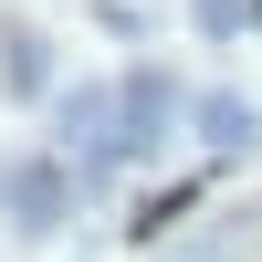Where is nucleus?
Here are the masks:
<instances>
[{
	"instance_id": "7ed1b4c3",
	"label": "nucleus",
	"mask_w": 262,
	"mask_h": 262,
	"mask_svg": "<svg viewBox=\"0 0 262 262\" xmlns=\"http://www.w3.org/2000/svg\"><path fill=\"white\" fill-rule=\"evenodd\" d=\"M11 200H21V221L42 231V221H63V210H74V179H63V168H32V179H21Z\"/></svg>"
},
{
	"instance_id": "f03ea898",
	"label": "nucleus",
	"mask_w": 262,
	"mask_h": 262,
	"mask_svg": "<svg viewBox=\"0 0 262 262\" xmlns=\"http://www.w3.org/2000/svg\"><path fill=\"white\" fill-rule=\"evenodd\" d=\"M200 137H210V147H231V158H242V147L262 137V116H252L242 95H200Z\"/></svg>"
},
{
	"instance_id": "f257e3e1",
	"label": "nucleus",
	"mask_w": 262,
	"mask_h": 262,
	"mask_svg": "<svg viewBox=\"0 0 262 262\" xmlns=\"http://www.w3.org/2000/svg\"><path fill=\"white\" fill-rule=\"evenodd\" d=\"M168 116H179V95H168V74H126L116 84V168H147L168 147Z\"/></svg>"
}]
</instances>
